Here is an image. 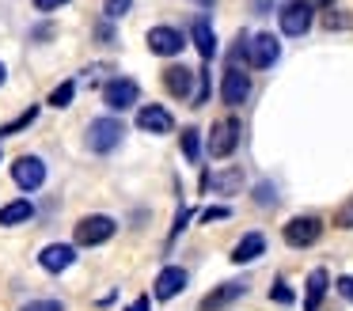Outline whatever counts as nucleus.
<instances>
[{
  "label": "nucleus",
  "mask_w": 353,
  "mask_h": 311,
  "mask_svg": "<svg viewBox=\"0 0 353 311\" xmlns=\"http://www.w3.org/2000/svg\"><path fill=\"white\" fill-rule=\"evenodd\" d=\"M118 232V220L107 217V212H92V217H84L77 224V232H72V239H77V247H99V243L114 239Z\"/></svg>",
  "instance_id": "1"
},
{
  "label": "nucleus",
  "mask_w": 353,
  "mask_h": 311,
  "mask_svg": "<svg viewBox=\"0 0 353 311\" xmlns=\"http://www.w3.org/2000/svg\"><path fill=\"white\" fill-rule=\"evenodd\" d=\"M239 53H243V61L251 68H270L281 57V42L262 30V34H254V38H239Z\"/></svg>",
  "instance_id": "2"
},
{
  "label": "nucleus",
  "mask_w": 353,
  "mask_h": 311,
  "mask_svg": "<svg viewBox=\"0 0 353 311\" xmlns=\"http://www.w3.org/2000/svg\"><path fill=\"white\" fill-rule=\"evenodd\" d=\"M122 133L125 126L118 118H92V126H88V148L95 152V156H107V152H114L118 144H122Z\"/></svg>",
  "instance_id": "3"
},
{
  "label": "nucleus",
  "mask_w": 353,
  "mask_h": 311,
  "mask_svg": "<svg viewBox=\"0 0 353 311\" xmlns=\"http://www.w3.org/2000/svg\"><path fill=\"white\" fill-rule=\"evenodd\" d=\"M312 15H315V8L307 4V0H285V4L277 8V23H281V34H289V38L307 34V27H312Z\"/></svg>",
  "instance_id": "4"
},
{
  "label": "nucleus",
  "mask_w": 353,
  "mask_h": 311,
  "mask_svg": "<svg viewBox=\"0 0 353 311\" xmlns=\"http://www.w3.org/2000/svg\"><path fill=\"white\" fill-rule=\"evenodd\" d=\"M281 235H285V243H289L292 250H304V247H312V243H319L323 220L319 217H292Z\"/></svg>",
  "instance_id": "5"
},
{
  "label": "nucleus",
  "mask_w": 353,
  "mask_h": 311,
  "mask_svg": "<svg viewBox=\"0 0 353 311\" xmlns=\"http://www.w3.org/2000/svg\"><path fill=\"white\" fill-rule=\"evenodd\" d=\"M137 99H141V88L130 76H114V80L103 83V103H107L110 110H130Z\"/></svg>",
  "instance_id": "6"
},
{
  "label": "nucleus",
  "mask_w": 353,
  "mask_h": 311,
  "mask_svg": "<svg viewBox=\"0 0 353 311\" xmlns=\"http://www.w3.org/2000/svg\"><path fill=\"white\" fill-rule=\"evenodd\" d=\"M12 182H16L19 190H27V194H34V190H42V182H46V163H42L39 156H19L16 163H12Z\"/></svg>",
  "instance_id": "7"
},
{
  "label": "nucleus",
  "mask_w": 353,
  "mask_h": 311,
  "mask_svg": "<svg viewBox=\"0 0 353 311\" xmlns=\"http://www.w3.org/2000/svg\"><path fill=\"white\" fill-rule=\"evenodd\" d=\"M221 99L228 106H243L247 99H251V76L243 72V68H224V76H221Z\"/></svg>",
  "instance_id": "8"
},
{
  "label": "nucleus",
  "mask_w": 353,
  "mask_h": 311,
  "mask_svg": "<svg viewBox=\"0 0 353 311\" xmlns=\"http://www.w3.org/2000/svg\"><path fill=\"white\" fill-rule=\"evenodd\" d=\"M236 144H239V121L236 118L216 121L213 133H209V156L224 159V156H232V152H236Z\"/></svg>",
  "instance_id": "9"
},
{
  "label": "nucleus",
  "mask_w": 353,
  "mask_h": 311,
  "mask_svg": "<svg viewBox=\"0 0 353 311\" xmlns=\"http://www.w3.org/2000/svg\"><path fill=\"white\" fill-rule=\"evenodd\" d=\"M186 285H190V273H186L183 265H163L152 281V296L156 300H175Z\"/></svg>",
  "instance_id": "10"
},
{
  "label": "nucleus",
  "mask_w": 353,
  "mask_h": 311,
  "mask_svg": "<svg viewBox=\"0 0 353 311\" xmlns=\"http://www.w3.org/2000/svg\"><path fill=\"white\" fill-rule=\"evenodd\" d=\"M243 292H247V281H224V285H216V288H213V292L201 296L198 311H224L228 303H236Z\"/></svg>",
  "instance_id": "11"
},
{
  "label": "nucleus",
  "mask_w": 353,
  "mask_h": 311,
  "mask_svg": "<svg viewBox=\"0 0 353 311\" xmlns=\"http://www.w3.org/2000/svg\"><path fill=\"white\" fill-rule=\"evenodd\" d=\"M72 262H77V247H72V243H50V247L39 250V265L46 273H61V270H69Z\"/></svg>",
  "instance_id": "12"
},
{
  "label": "nucleus",
  "mask_w": 353,
  "mask_h": 311,
  "mask_svg": "<svg viewBox=\"0 0 353 311\" xmlns=\"http://www.w3.org/2000/svg\"><path fill=\"white\" fill-rule=\"evenodd\" d=\"M194 76H198V72L186 68V65H168V68H163V88H168L175 99H190L194 95ZM194 99H198V95H194Z\"/></svg>",
  "instance_id": "13"
},
{
  "label": "nucleus",
  "mask_w": 353,
  "mask_h": 311,
  "mask_svg": "<svg viewBox=\"0 0 353 311\" xmlns=\"http://www.w3.org/2000/svg\"><path fill=\"white\" fill-rule=\"evenodd\" d=\"M183 34H179L175 27H152L148 30V50L160 53V57H175V53H183Z\"/></svg>",
  "instance_id": "14"
},
{
  "label": "nucleus",
  "mask_w": 353,
  "mask_h": 311,
  "mask_svg": "<svg viewBox=\"0 0 353 311\" xmlns=\"http://www.w3.org/2000/svg\"><path fill=\"white\" fill-rule=\"evenodd\" d=\"M327 288H330V273L323 270V265H315V270L307 273V281H304V311H319Z\"/></svg>",
  "instance_id": "15"
},
{
  "label": "nucleus",
  "mask_w": 353,
  "mask_h": 311,
  "mask_svg": "<svg viewBox=\"0 0 353 311\" xmlns=\"http://www.w3.org/2000/svg\"><path fill=\"white\" fill-rule=\"evenodd\" d=\"M137 129H145V133H171L175 129V118H171L163 106H141L137 110Z\"/></svg>",
  "instance_id": "16"
},
{
  "label": "nucleus",
  "mask_w": 353,
  "mask_h": 311,
  "mask_svg": "<svg viewBox=\"0 0 353 311\" xmlns=\"http://www.w3.org/2000/svg\"><path fill=\"white\" fill-rule=\"evenodd\" d=\"M266 254V235L262 232H247L243 239L232 247V262L236 265H247V262H254V258H262Z\"/></svg>",
  "instance_id": "17"
},
{
  "label": "nucleus",
  "mask_w": 353,
  "mask_h": 311,
  "mask_svg": "<svg viewBox=\"0 0 353 311\" xmlns=\"http://www.w3.org/2000/svg\"><path fill=\"white\" fill-rule=\"evenodd\" d=\"M190 38H194V46H198L201 57L213 61V53H216V34H213V23H209L205 15H198V19L190 23Z\"/></svg>",
  "instance_id": "18"
},
{
  "label": "nucleus",
  "mask_w": 353,
  "mask_h": 311,
  "mask_svg": "<svg viewBox=\"0 0 353 311\" xmlns=\"http://www.w3.org/2000/svg\"><path fill=\"white\" fill-rule=\"evenodd\" d=\"M31 217H34V205L27 201V197H19V201H8V205H0V228L27 224Z\"/></svg>",
  "instance_id": "19"
},
{
  "label": "nucleus",
  "mask_w": 353,
  "mask_h": 311,
  "mask_svg": "<svg viewBox=\"0 0 353 311\" xmlns=\"http://www.w3.org/2000/svg\"><path fill=\"white\" fill-rule=\"evenodd\" d=\"M201 186H213L216 194H236V190L243 186V171H239V167H228V171H221V174H205Z\"/></svg>",
  "instance_id": "20"
},
{
  "label": "nucleus",
  "mask_w": 353,
  "mask_h": 311,
  "mask_svg": "<svg viewBox=\"0 0 353 311\" xmlns=\"http://www.w3.org/2000/svg\"><path fill=\"white\" fill-rule=\"evenodd\" d=\"M34 118H39V106H27L19 118H12L8 126H0V137H16V133H23L27 126H34Z\"/></svg>",
  "instance_id": "21"
},
{
  "label": "nucleus",
  "mask_w": 353,
  "mask_h": 311,
  "mask_svg": "<svg viewBox=\"0 0 353 311\" xmlns=\"http://www.w3.org/2000/svg\"><path fill=\"white\" fill-rule=\"evenodd\" d=\"M72 95H77V80L57 83V88L50 91V106H57V110H61V106H69V103H72Z\"/></svg>",
  "instance_id": "22"
},
{
  "label": "nucleus",
  "mask_w": 353,
  "mask_h": 311,
  "mask_svg": "<svg viewBox=\"0 0 353 311\" xmlns=\"http://www.w3.org/2000/svg\"><path fill=\"white\" fill-rule=\"evenodd\" d=\"M183 152H186V159H190V163H198V159H201V137H198V129H183Z\"/></svg>",
  "instance_id": "23"
},
{
  "label": "nucleus",
  "mask_w": 353,
  "mask_h": 311,
  "mask_svg": "<svg viewBox=\"0 0 353 311\" xmlns=\"http://www.w3.org/2000/svg\"><path fill=\"white\" fill-rule=\"evenodd\" d=\"M130 8H133V0H103V12H107V19H122Z\"/></svg>",
  "instance_id": "24"
},
{
  "label": "nucleus",
  "mask_w": 353,
  "mask_h": 311,
  "mask_svg": "<svg viewBox=\"0 0 353 311\" xmlns=\"http://www.w3.org/2000/svg\"><path fill=\"white\" fill-rule=\"evenodd\" d=\"M19 311H65V303L61 300H31V303H23Z\"/></svg>",
  "instance_id": "25"
},
{
  "label": "nucleus",
  "mask_w": 353,
  "mask_h": 311,
  "mask_svg": "<svg viewBox=\"0 0 353 311\" xmlns=\"http://www.w3.org/2000/svg\"><path fill=\"white\" fill-rule=\"evenodd\" d=\"M270 300H274V303H292L296 296H292V288L285 285V281H277V285L270 288Z\"/></svg>",
  "instance_id": "26"
},
{
  "label": "nucleus",
  "mask_w": 353,
  "mask_h": 311,
  "mask_svg": "<svg viewBox=\"0 0 353 311\" xmlns=\"http://www.w3.org/2000/svg\"><path fill=\"white\" fill-rule=\"evenodd\" d=\"M228 205H209V209L205 212H201V220H205V224H213V220H224V217H228Z\"/></svg>",
  "instance_id": "27"
},
{
  "label": "nucleus",
  "mask_w": 353,
  "mask_h": 311,
  "mask_svg": "<svg viewBox=\"0 0 353 311\" xmlns=\"http://www.w3.org/2000/svg\"><path fill=\"white\" fill-rule=\"evenodd\" d=\"M254 201H259V205H274V201H277L274 186H270V182H262V186L254 190Z\"/></svg>",
  "instance_id": "28"
},
{
  "label": "nucleus",
  "mask_w": 353,
  "mask_h": 311,
  "mask_svg": "<svg viewBox=\"0 0 353 311\" xmlns=\"http://www.w3.org/2000/svg\"><path fill=\"white\" fill-rule=\"evenodd\" d=\"M190 217H194V209H186V205H183V209H179V217H175V228H171V239H175V235L183 232L186 220H190Z\"/></svg>",
  "instance_id": "29"
},
{
  "label": "nucleus",
  "mask_w": 353,
  "mask_h": 311,
  "mask_svg": "<svg viewBox=\"0 0 353 311\" xmlns=\"http://www.w3.org/2000/svg\"><path fill=\"white\" fill-rule=\"evenodd\" d=\"M334 220H338V228H353V201H350V205H342Z\"/></svg>",
  "instance_id": "30"
},
{
  "label": "nucleus",
  "mask_w": 353,
  "mask_h": 311,
  "mask_svg": "<svg viewBox=\"0 0 353 311\" xmlns=\"http://www.w3.org/2000/svg\"><path fill=\"white\" fill-rule=\"evenodd\" d=\"M334 288H338V292H342L345 300L353 303V277H338V281H334Z\"/></svg>",
  "instance_id": "31"
},
{
  "label": "nucleus",
  "mask_w": 353,
  "mask_h": 311,
  "mask_svg": "<svg viewBox=\"0 0 353 311\" xmlns=\"http://www.w3.org/2000/svg\"><path fill=\"white\" fill-rule=\"evenodd\" d=\"M61 4H69V0H34V8H39V12H57Z\"/></svg>",
  "instance_id": "32"
},
{
  "label": "nucleus",
  "mask_w": 353,
  "mask_h": 311,
  "mask_svg": "<svg viewBox=\"0 0 353 311\" xmlns=\"http://www.w3.org/2000/svg\"><path fill=\"white\" fill-rule=\"evenodd\" d=\"M148 308H152V296H137V300H133L125 311H148Z\"/></svg>",
  "instance_id": "33"
},
{
  "label": "nucleus",
  "mask_w": 353,
  "mask_h": 311,
  "mask_svg": "<svg viewBox=\"0 0 353 311\" xmlns=\"http://www.w3.org/2000/svg\"><path fill=\"white\" fill-rule=\"evenodd\" d=\"M307 4H312V8H330L334 0H307Z\"/></svg>",
  "instance_id": "34"
},
{
  "label": "nucleus",
  "mask_w": 353,
  "mask_h": 311,
  "mask_svg": "<svg viewBox=\"0 0 353 311\" xmlns=\"http://www.w3.org/2000/svg\"><path fill=\"white\" fill-rule=\"evenodd\" d=\"M266 4H270V0H254V8H259V15L266 12Z\"/></svg>",
  "instance_id": "35"
},
{
  "label": "nucleus",
  "mask_w": 353,
  "mask_h": 311,
  "mask_svg": "<svg viewBox=\"0 0 353 311\" xmlns=\"http://www.w3.org/2000/svg\"><path fill=\"white\" fill-rule=\"evenodd\" d=\"M194 4H198V8H213L216 0H194Z\"/></svg>",
  "instance_id": "36"
},
{
  "label": "nucleus",
  "mask_w": 353,
  "mask_h": 311,
  "mask_svg": "<svg viewBox=\"0 0 353 311\" xmlns=\"http://www.w3.org/2000/svg\"><path fill=\"white\" fill-rule=\"evenodd\" d=\"M8 80V68H4V61H0V83Z\"/></svg>",
  "instance_id": "37"
}]
</instances>
